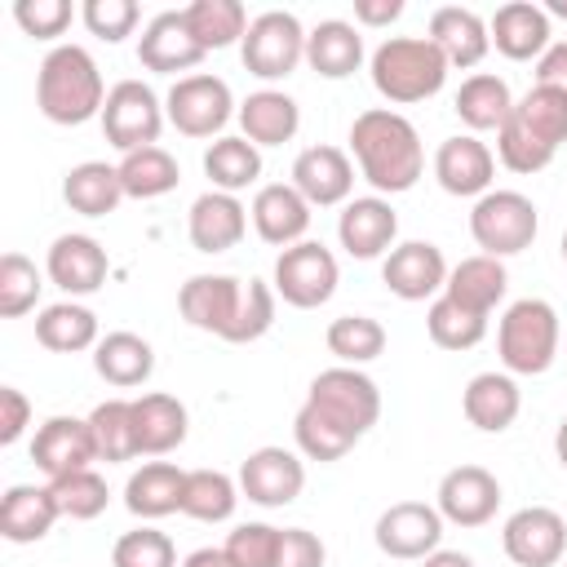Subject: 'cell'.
<instances>
[{
	"label": "cell",
	"instance_id": "cell-13",
	"mask_svg": "<svg viewBox=\"0 0 567 567\" xmlns=\"http://www.w3.org/2000/svg\"><path fill=\"white\" fill-rule=\"evenodd\" d=\"M301 487H306V465L288 447H275V443L270 447H257L239 465V496H248L261 509L292 505L301 496Z\"/></svg>",
	"mask_w": 567,
	"mask_h": 567
},
{
	"label": "cell",
	"instance_id": "cell-45",
	"mask_svg": "<svg viewBox=\"0 0 567 567\" xmlns=\"http://www.w3.org/2000/svg\"><path fill=\"white\" fill-rule=\"evenodd\" d=\"M89 430H93V447L97 461H133L137 456V439H133V399H106L89 412Z\"/></svg>",
	"mask_w": 567,
	"mask_h": 567
},
{
	"label": "cell",
	"instance_id": "cell-5",
	"mask_svg": "<svg viewBox=\"0 0 567 567\" xmlns=\"http://www.w3.org/2000/svg\"><path fill=\"white\" fill-rule=\"evenodd\" d=\"M558 337H563L558 310L540 297H523L505 306L496 323V354L509 377H540L558 359Z\"/></svg>",
	"mask_w": 567,
	"mask_h": 567
},
{
	"label": "cell",
	"instance_id": "cell-44",
	"mask_svg": "<svg viewBox=\"0 0 567 567\" xmlns=\"http://www.w3.org/2000/svg\"><path fill=\"white\" fill-rule=\"evenodd\" d=\"M323 341L346 368H363L385 350V328L372 315H341V319L328 323Z\"/></svg>",
	"mask_w": 567,
	"mask_h": 567
},
{
	"label": "cell",
	"instance_id": "cell-6",
	"mask_svg": "<svg viewBox=\"0 0 567 567\" xmlns=\"http://www.w3.org/2000/svg\"><path fill=\"white\" fill-rule=\"evenodd\" d=\"M536 230H540V217L523 190H487L470 208V235L487 257H514L532 248Z\"/></svg>",
	"mask_w": 567,
	"mask_h": 567
},
{
	"label": "cell",
	"instance_id": "cell-33",
	"mask_svg": "<svg viewBox=\"0 0 567 567\" xmlns=\"http://www.w3.org/2000/svg\"><path fill=\"white\" fill-rule=\"evenodd\" d=\"M239 128L252 146H284L301 128V106L284 89H257L239 102Z\"/></svg>",
	"mask_w": 567,
	"mask_h": 567
},
{
	"label": "cell",
	"instance_id": "cell-54",
	"mask_svg": "<svg viewBox=\"0 0 567 567\" xmlns=\"http://www.w3.org/2000/svg\"><path fill=\"white\" fill-rule=\"evenodd\" d=\"M323 558H328V549H323V540L315 532L279 527V558H275V567H323Z\"/></svg>",
	"mask_w": 567,
	"mask_h": 567
},
{
	"label": "cell",
	"instance_id": "cell-23",
	"mask_svg": "<svg viewBox=\"0 0 567 567\" xmlns=\"http://www.w3.org/2000/svg\"><path fill=\"white\" fill-rule=\"evenodd\" d=\"M106 248L93 239V235H58L49 244V257H44V275L66 292V297H89L106 284Z\"/></svg>",
	"mask_w": 567,
	"mask_h": 567
},
{
	"label": "cell",
	"instance_id": "cell-19",
	"mask_svg": "<svg viewBox=\"0 0 567 567\" xmlns=\"http://www.w3.org/2000/svg\"><path fill=\"white\" fill-rule=\"evenodd\" d=\"M137 62L155 75H177V71H195L204 62V49L199 40L190 35L186 27V13L182 9H164L155 13L142 35H137Z\"/></svg>",
	"mask_w": 567,
	"mask_h": 567
},
{
	"label": "cell",
	"instance_id": "cell-27",
	"mask_svg": "<svg viewBox=\"0 0 567 567\" xmlns=\"http://www.w3.org/2000/svg\"><path fill=\"white\" fill-rule=\"evenodd\" d=\"M430 40L439 44V53L447 58V66H478L492 49V31L487 22L465 9V4H443L430 13Z\"/></svg>",
	"mask_w": 567,
	"mask_h": 567
},
{
	"label": "cell",
	"instance_id": "cell-29",
	"mask_svg": "<svg viewBox=\"0 0 567 567\" xmlns=\"http://www.w3.org/2000/svg\"><path fill=\"white\" fill-rule=\"evenodd\" d=\"M186 425H190V416H186V403H182V399L159 394V390L133 399V439H137V456H164V452L182 447V443H186Z\"/></svg>",
	"mask_w": 567,
	"mask_h": 567
},
{
	"label": "cell",
	"instance_id": "cell-34",
	"mask_svg": "<svg viewBox=\"0 0 567 567\" xmlns=\"http://www.w3.org/2000/svg\"><path fill=\"white\" fill-rule=\"evenodd\" d=\"M306 62L323 80H346L363 66V35L354 22L323 18L315 31H306Z\"/></svg>",
	"mask_w": 567,
	"mask_h": 567
},
{
	"label": "cell",
	"instance_id": "cell-10",
	"mask_svg": "<svg viewBox=\"0 0 567 567\" xmlns=\"http://www.w3.org/2000/svg\"><path fill=\"white\" fill-rule=\"evenodd\" d=\"M164 102L155 97L151 84L142 80H120L111 84L106 93V106H102V133L106 142L128 155V151H142V146H155L159 133H164Z\"/></svg>",
	"mask_w": 567,
	"mask_h": 567
},
{
	"label": "cell",
	"instance_id": "cell-26",
	"mask_svg": "<svg viewBox=\"0 0 567 567\" xmlns=\"http://www.w3.org/2000/svg\"><path fill=\"white\" fill-rule=\"evenodd\" d=\"M248 230V208L226 190H204L186 213V235L195 252H230Z\"/></svg>",
	"mask_w": 567,
	"mask_h": 567
},
{
	"label": "cell",
	"instance_id": "cell-37",
	"mask_svg": "<svg viewBox=\"0 0 567 567\" xmlns=\"http://www.w3.org/2000/svg\"><path fill=\"white\" fill-rule=\"evenodd\" d=\"M452 106H456V115H461V124H465L470 133H487V128L501 133V124H505L509 111H514V93H509V84H505L501 75L474 71L470 80H461Z\"/></svg>",
	"mask_w": 567,
	"mask_h": 567
},
{
	"label": "cell",
	"instance_id": "cell-55",
	"mask_svg": "<svg viewBox=\"0 0 567 567\" xmlns=\"http://www.w3.org/2000/svg\"><path fill=\"white\" fill-rule=\"evenodd\" d=\"M31 425V403L18 385H0V443L13 447L22 439V430Z\"/></svg>",
	"mask_w": 567,
	"mask_h": 567
},
{
	"label": "cell",
	"instance_id": "cell-57",
	"mask_svg": "<svg viewBox=\"0 0 567 567\" xmlns=\"http://www.w3.org/2000/svg\"><path fill=\"white\" fill-rule=\"evenodd\" d=\"M399 13H403V0H354L359 27H390Z\"/></svg>",
	"mask_w": 567,
	"mask_h": 567
},
{
	"label": "cell",
	"instance_id": "cell-32",
	"mask_svg": "<svg viewBox=\"0 0 567 567\" xmlns=\"http://www.w3.org/2000/svg\"><path fill=\"white\" fill-rule=\"evenodd\" d=\"M182 492H186V470H177L173 461H146L142 470L128 474L124 483V505L133 518H164L182 509Z\"/></svg>",
	"mask_w": 567,
	"mask_h": 567
},
{
	"label": "cell",
	"instance_id": "cell-59",
	"mask_svg": "<svg viewBox=\"0 0 567 567\" xmlns=\"http://www.w3.org/2000/svg\"><path fill=\"white\" fill-rule=\"evenodd\" d=\"M421 567H474V558L461 549H434L430 558H421Z\"/></svg>",
	"mask_w": 567,
	"mask_h": 567
},
{
	"label": "cell",
	"instance_id": "cell-15",
	"mask_svg": "<svg viewBox=\"0 0 567 567\" xmlns=\"http://www.w3.org/2000/svg\"><path fill=\"white\" fill-rule=\"evenodd\" d=\"M244 279L235 275H190L177 292V310L190 328L199 332H213V337H230L235 319H239V306H244Z\"/></svg>",
	"mask_w": 567,
	"mask_h": 567
},
{
	"label": "cell",
	"instance_id": "cell-22",
	"mask_svg": "<svg viewBox=\"0 0 567 567\" xmlns=\"http://www.w3.org/2000/svg\"><path fill=\"white\" fill-rule=\"evenodd\" d=\"M394 235H399V213H394V204L385 195H359L337 217V239L359 261H372V257L390 252Z\"/></svg>",
	"mask_w": 567,
	"mask_h": 567
},
{
	"label": "cell",
	"instance_id": "cell-60",
	"mask_svg": "<svg viewBox=\"0 0 567 567\" xmlns=\"http://www.w3.org/2000/svg\"><path fill=\"white\" fill-rule=\"evenodd\" d=\"M554 452H558V461H563V470H567V416L558 421V434H554Z\"/></svg>",
	"mask_w": 567,
	"mask_h": 567
},
{
	"label": "cell",
	"instance_id": "cell-7",
	"mask_svg": "<svg viewBox=\"0 0 567 567\" xmlns=\"http://www.w3.org/2000/svg\"><path fill=\"white\" fill-rule=\"evenodd\" d=\"M306 403L315 412H323L332 425H341L346 434H354V439H363L377 425V416H381V390H377V381L368 372H359V368H346V363L341 368H323L310 381Z\"/></svg>",
	"mask_w": 567,
	"mask_h": 567
},
{
	"label": "cell",
	"instance_id": "cell-42",
	"mask_svg": "<svg viewBox=\"0 0 567 567\" xmlns=\"http://www.w3.org/2000/svg\"><path fill=\"white\" fill-rule=\"evenodd\" d=\"M239 505V483L221 470H186L182 514L195 523H226Z\"/></svg>",
	"mask_w": 567,
	"mask_h": 567
},
{
	"label": "cell",
	"instance_id": "cell-14",
	"mask_svg": "<svg viewBox=\"0 0 567 567\" xmlns=\"http://www.w3.org/2000/svg\"><path fill=\"white\" fill-rule=\"evenodd\" d=\"M372 536H377V549L390 558H403V563L430 558L443 540V514L439 505H425V501H399L377 518Z\"/></svg>",
	"mask_w": 567,
	"mask_h": 567
},
{
	"label": "cell",
	"instance_id": "cell-1",
	"mask_svg": "<svg viewBox=\"0 0 567 567\" xmlns=\"http://www.w3.org/2000/svg\"><path fill=\"white\" fill-rule=\"evenodd\" d=\"M350 151H354L363 182L377 195H403L425 173V146H421L416 124L390 106H372V111L354 115Z\"/></svg>",
	"mask_w": 567,
	"mask_h": 567
},
{
	"label": "cell",
	"instance_id": "cell-36",
	"mask_svg": "<svg viewBox=\"0 0 567 567\" xmlns=\"http://www.w3.org/2000/svg\"><path fill=\"white\" fill-rule=\"evenodd\" d=\"M93 372H97L106 385L133 390V385H142V381L155 372V350H151V341H142L137 332H106V337L93 346Z\"/></svg>",
	"mask_w": 567,
	"mask_h": 567
},
{
	"label": "cell",
	"instance_id": "cell-30",
	"mask_svg": "<svg viewBox=\"0 0 567 567\" xmlns=\"http://www.w3.org/2000/svg\"><path fill=\"white\" fill-rule=\"evenodd\" d=\"M505 288H509L505 261L501 257H487V252H474V257H465V261H456L447 270L443 297H452L456 306H465V310H474V315L487 319L505 301Z\"/></svg>",
	"mask_w": 567,
	"mask_h": 567
},
{
	"label": "cell",
	"instance_id": "cell-4",
	"mask_svg": "<svg viewBox=\"0 0 567 567\" xmlns=\"http://www.w3.org/2000/svg\"><path fill=\"white\" fill-rule=\"evenodd\" d=\"M368 71H372V89L385 102L412 106V102L434 97L452 66H447V58L439 53V44L430 35H390L372 49Z\"/></svg>",
	"mask_w": 567,
	"mask_h": 567
},
{
	"label": "cell",
	"instance_id": "cell-35",
	"mask_svg": "<svg viewBox=\"0 0 567 567\" xmlns=\"http://www.w3.org/2000/svg\"><path fill=\"white\" fill-rule=\"evenodd\" d=\"M62 199H66L71 213H80V217H106V213H115L120 199H124L120 168L106 164V159H84V164H75V168L62 177Z\"/></svg>",
	"mask_w": 567,
	"mask_h": 567
},
{
	"label": "cell",
	"instance_id": "cell-21",
	"mask_svg": "<svg viewBox=\"0 0 567 567\" xmlns=\"http://www.w3.org/2000/svg\"><path fill=\"white\" fill-rule=\"evenodd\" d=\"M292 186L306 195L310 208H332V204H350L354 190V164L341 146H306L292 159Z\"/></svg>",
	"mask_w": 567,
	"mask_h": 567
},
{
	"label": "cell",
	"instance_id": "cell-8",
	"mask_svg": "<svg viewBox=\"0 0 567 567\" xmlns=\"http://www.w3.org/2000/svg\"><path fill=\"white\" fill-rule=\"evenodd\" d=\"M239 58L257 80H288L297 62H306V27L288 9H266L248 22L239 40Z\"/></svg>",
	"mask_w": 567,
	"mask_h": 567
},
{
	"label": "cell",
	"instance_id": "cell-2",
	"mask_svg": "<svg viewBox=\"0 0 567 567\" xmlns=\"http://www.w3.org/2000/svg\"><path fill=\"white\" fill-rule=\"evenodd\" d=\"M563 142H567V93L549 84H532L496 133V159L509 173H540L554 164Z\"/></svg>",
	"mask_w": 567,
	"mask_h": 567
},
{
	"label": "cell",
	"instance_id": "cell-52",
	"mask_svg": "<svg viewBox=\"0 0 567 567\" xmlns=\"http://www.w3.org/2000/svg\"><path fill=\"white\" fill-rule=\"evenodd\" d=\"M80 18H84L89 35H97L106 44H120L124 35H133V27H137L142 13H137L133 0H84Z\"/></svg>",
	"mask_w": 567,
	"mask_h": 567
},
{
	"label": "cell",
	"instance_id": "cell-51",
	"mask_svg": "<svg viewBox=\"0 0 567 567\" xmlns=\"http://www.w3.org/2000/svg\"><path fill=\"white\" fill-rule=\"evenodd\" d=\"M270 328H275V288H270V284H261V279H248V288H244V306H239V319H235V328H230V337H226V341L248 346V341L266 337Z\"/></svg>",
	"mask_w": 567,
	"mask_h": 567
},
{
	"label": "cell",
	"instance_id": "cell-53",
	"mask_svg": "<svg viewBox=\"0 0 567 567\" xmlns=\"http://www.w3.org/2000/svg\"><path fill=\"white\" fill-rule=\"evenodd\" d=\"M75 9L66 0H18L13 4V22L31 35V40H58L71 27Z\"/></svg>",
	"mask_w": 567,
	"mask_h": 567
},
{
	"label": "cell",
	"instance_id": "cell-9",
	"mask_svg": "<svg viewBox=\"0 0 567 567\" xmlns=\"http://www.w3.org/2000/svg\"><path fill=\"white\" fill-rule=\"evenodd\" d=\"M164 115L168 124L182 133V137H221V128L230 124L235 111V97H230V84L221 75H208V71H195V75H182L168 97H164Z\"/></svg>",
	"mask_w": 567,
	"mask_h": 567
},
{
	"label": "cell",
	"instance_id": "cell-39",
	"mask_svg": "<svg viewBox=\"0 0 567 567\" xmlns=\"http://www.w3.org/2000/svg\"><path fill=\"white\" fill-rule=\"evenodd\" d=\"M204 173H208L213 190L239 195L261 177V146H252L244 133L239 137H217L204 151Z\"/></svg>",
	"mask_w": 567,
	"mask_h": 567
},
{
	"label": "cell",
	"instance_id": "cell-25",
	"mask_svg": "<svg viewBox=\"0 0 567 567\" xmlns=\"http://www.w3.org/2000/svg\"><path fill=\"white\" fill-rule=\"evenodd\" d=\"M487 31H492L496 53H505L509 62H532V58H540V53L554 44L549 13H545L540 4H532V0H509V4H501V9L492 13Z\"/></svg>",
	"mask_w": 567,
	"mask_h": 567
},
{
	"label": "cell",
	"instance_id": "cell-62",
	"mask_svg": "<svg viewBox=\"0 0 567 567\" xmlns=\"http://www.w3.org/2000/svg\"><path fill=\"white\" fill-rule=\"evenodd\" d=\"M563 261H567V230H563Z\"/></svg>",
	"mask_w": 567,
	"mask_h": 567
},
{
	"label": "cell",
	"instance_id": "cell-20",
	"mask_svg": "<svg viewBox=\"0 0 567 567\" xmlns=\"http://www.w3.org/2000/svg\"><path fill=\"white\" fill-rule=\"evenodd\" d=\"M434 177L447 195H461V199H483L492 190V177H496V155L487 151V142H478L474 133H456L447 142H439L434 151Z\"/></svg>",
	"mask_w": 567,
	"mask_h": 567
},
{
	"label": "cell",
	"instance_id": "cell-48",
	"mask_svg": "<svg viewBox=\"0 0 567 567\" xmlns=\"http://www.w3.org/2000/svg\"><path fill=\"white\" fill-rule=\"evenodd\" d=\"M49 487H53V501H58L62 518H75V523L97 518V514L106 509V501H111L106 478H102L97 470H75V474H66V478H53Z\"/></svg>",
	"mask_w": 567,
	"mask_h": 567
},
{
	"label": "cell",
	"instance_id": "cell-50",
	"mask_svg": "<svg viewBox=\"0 0 567 567\" xmlns=\"http://www.w3.org/2000/svg\"><path fill=\"white\" fill-rule=\"evenodd\" d=\"M221 549L230 554L235 567H275V558H279V527H270V523H239L226 536Z\"/></svg>",
	"mask_w": 567,
	"mask_h": 567
},
{
	"label": "cell",
	"instance_id": "cell-12",
	"mask_svg": "<svg viewBox=\"0 0 567 567\" xmlns=\"http://www.w3.org/2000/svg\"><path fill=\"white\" fill-rule=\"evenodd\" d=\"M501 545L514 567H554L567 554V523L549 505H527L505 518Z\"/></svg>",
	"mask_w": 567,
	"mask_h": 567
},
{
	"label": "cell",
	"instance_id": "cell-40",
	"mask_svg": "<svg viewBox=\"0 0 567 567\" xmlns=\"http://www.w3.org/2000/svg\"><path fill=\"white\" fill-rule=\"evenodd\" d=\"M115 168H120V182H124L128 199H159V195H168L182 182V168H177V159L164 146L128 151V155H120Z\"/></svg>",
	"mask_w": 567,
	"mask_h": 567
},
{
	"label": "cell",
	"instance_id": "cell-46",
	"mask_svg": "<svg viewBox=\"0 0 567 567\" xmlns=\"http://www.w3.org/2000/svg\"><path fill=\"white\" fill-rule=\"evenodd\" d=\"M292 439H297V452L306 456V461H319V465H328V461H341L359 439L354 434H346L341 425H332L323 412H315L310 403H301L297 408V416H292Z\"/></svg>",
	"mask_w": 567,
	"mask_h": 567
},
{
	"label": "cell",
	"instance_id": "cell-28",
	"mask_svg": "<svg viewBox=\"0 0 567 567\" xmlns=\"http://www.w3.org/2000/svg\"><path fill=\"white\" fill-rule=\"evenodd\" d=\"M518 408H523V394H518V381L509 372H478V377H470V385L461 394L465 421L483 434L509 430L518 421Z\"/></svg>",
	"mask_w": 567,
	"mask_h": 567
},
{
	"label": "cell",
	"instance_id": "cell-49",
	"mask_svg": "<svg viewBox=\"0 0 567 567\" xmlns=\"http://www.w3.org/2000/svg\"><path fill=\"white\" fill-rule=\"evenodd\" d=\"M111 567H177V549L159 527H133L115 540Z\"/></svg>",
	"mask_w": 567,
	"mask_h": 567
},
{
	"label": "cell",
	"instance_id": "cell-11",
	"mask_svg": "<svg viewBox=\"0 0 567 567\" xmlns=\"http://www.w3.org/2000/svg\"><path fill=\"white\" fill-rule=\"evenodd\" d=\"M337 279H341L337 257L319 239H301L284 248L275 261V292L297 310H319L337 292Z\"/></svg>",
	"mask_w": 567,
	"mask_h": 567
},
{
	"label": "cell",
	"instance_id": "cell-17",
	"mask_svg": "<svg viewBox=\"0 0 567 567\" xmlns=\"http://www.w3.org/2000/svg\"><path fill=\"white\" fill-rule=\"evenodd\" d=\"M381 279L385 288L399 297V301H425V297H439L443 284H447V261H443V248L430 244V239H408V244H394L381 261Z\"/></svg>",
	"mask_w": 567,
	"mask_h": 567
},
{
	"label": "cell",
	"instance_id": "cell-16",
	"mask_svg": "<svg viewBox=\"0 0 567 567\" xmlns=\"http://www.w3.org/2000/svg\"><path fill=\"white\" fill-rule=\"evenodd\" d=\"M31 461H35V470L49 483L53 478H66L75 470H93L97 447H93L89 416H49L35 430V439H31Z\"/></svg>",
	"mask_w": 567,
	"mask_h": 567
},
{
	"label": "cell",
	"instance_id": "cell-56",
	"mask_svg": "<svg viewBox=\"0 0 567 567\" xmlns=\"http://www.w3.org/2000/svg\"><path fill=\"white\" fill-rule=\"evenodd\" d=\"M536 84H549V89H563L567 93V40H554L536 58Z\"/></svg>",
	"mask_w": 567,
	"mask_h": 567
},
{
	"label": "cell",
	"instance_id": "cell-41",
	"mask_svg": "<svg viewBox=\"0 0 567 567\" xmlns=\"http://www.w3.org/2000/svg\"><path fill=\"white\" fill-rule=\"evenodd\" d=\"M182 13H186V27L204 53L244 40V31H248V9L239 0H190Z\"/></svg>",
	"mask_w": 567,
	"mask_h": 567
},
{
	"label": "cell",
	"instance_id": "cell-24",
	"mask_svg": "<svg viewBox=\"0 0 567 567\" xmlns=\"http://www.w3.org/2000/svg\"><path fill=\"white\" fill-rule=\"evenodd\" d=\"M248 213H252L257 235L266 244H275V248H292L310 230V204H306V195L292 182H266V186H257Z\"/></svg>",
	"mask_w": 567,
	"mask_h": 567
},
{
	"label": "cell",
	"instance_id": "cell-18",
	"mask_svg": "<svg viewBox=\"0 0 567 567\" xmlns=\"http://www.w3.org/2000/svg\"><path fill=\"white\" fill-rule=\"evenodd\" d=\"M501 509V483L483 465H456L439 478V514L456 527H483Z\"/></svg>",
	"mask_w": 567,
	"mask_h": 567
},
{
	"label": "cell",
	"instance_id": "cell-43",
	"mask_svg": "<svg viewBox=\"0 0 567 567\" xmlns=\"http://www.w3.org/2000/svg\"><path fill=\"white\" fill-rule=\"evenodd\" d=\"M425 332H430V341L439 350H474L487 337V319L439 292L430 301V310H425Z\"/></svg>",
	"mask_w": 567,
	"mask_h": 567
},
{
	"label": "cell",
	"instance_id": "cell-3",
	"mask_svg": "<svg viewBox=\"0 0 567 567\" xmlns=\"http://www.w3.org/2000/svg\"><path fill=\"white\" fill-rule=\"evenodd\" d=\"M106 84L84 44H58L44 53L40 75H35V106L53 124H89L93 115L102 120L106 106Z\"/></svg>",
	"mask_w": 567,
	"mask_h": 567
},
{
	"label": "cell",
	"instance_id": "cell-47",
	"mask_svg": "<svg viewBox=\"0 0 567 567\" xmlns=\"http://www.w3.org/2000/svg\"><path fill=\"white\" fill-rule=\"evenodd\" d=\"M40 288H44V279L31 257H22V252L0 257V315L4 319H22L27 310H35Z\"/></svg>",
	"mask_w": 567,
	"mask_h": 567
},
{
	"label": "cell",
	"instance_id": "cell-61",
	"mask_svg": "<svg viewBox=\"0 0 567 567\" xmlns=\"http://www.w3.org/2000/svg\"><path fill=\"white\" fill-rule=\"evenodd\" d=\"M545 13H558V18H567V0H549V4H540Z\"/></svg>",
	"mask_w": 567,
	"mask_h": 567
},
{
	"label": "cell",
	"instance_id": "cell-58",
	"mask_svg": "<svg viewBox=\"0 0 567 567\" xmlns=\"http://www.w3.org/2000/svg\"><path fill=\"white\" fill-rule=\"evenodd\" d=\"M182 567H235V563H230V554H226V549H213V545H204V549L186 554V558H182Z\"/></svg>",
	"mask_w": 567,
	"mask_h": 567
},
{
	"label": "cell",
	"instance_id": "cell-31",
	"mask_svg": "<svg viewBox=\"0 0 567 567\" xmlns=\"http://www.w3.org/2000/svg\"><path fill=\"white\" fill-rule=\"evenodd\" d=\"M62 518L58 501H53V487H35V483H13L0 501V536L13 540V545H31V540H44L49 527Z\"/></svg>",
	"mask_w": 567,
	"mask_h": 567
},
{
	"label": "cell",
	"instance_id": "cell-38",
	"mask_svg": "<svg viewBox=\"0 0 567 567\" xmlns=\"http://www.w3.org/2000/svg\"><path fill=\"white\" fill-rule=\"evenodd\" d=\"M35 341L53 354H80L89 346H97V315L80 301H53L35 315Z\"/></svg>",
	"mask_w": 567,
	"mask_h": 567
}]
</instances>
